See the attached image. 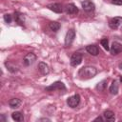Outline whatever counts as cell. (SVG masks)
Here are the masks:
<instances>
[{"instance_id": "4", "label": "cell", "mask_w": 122, "mask_h": 122, "mask_svg": "<svg viewBox=\"0 0 122 122\" xmlns=\"http://www.w3.org/2000/svg\"><path fill=\"white\" fill-rule=\"evenodd\" d=\"M80 99H81L80 95L76 93V94H74V95H72V96H71L67 99V104L70 108H72V109L76 108L80 104Z\"/></svg>"}, {"instance_id": "12", "label": "cell", "mask_w": 122, "mask_h": 122, "mask_svg": "<svg viewBox=\"0 0 122 122\" xmlns=\"http://www.w3.org/2000/svg\"><path fill=\"white\" fill-rule=\"evenodd\" d=\"M38 71H39L40 73L43 74V75H46V74H48V73L50 72L49 66H48L45 62H43V61L39 62V64H38Z\"/></svg>"}, {"instance_id": "21", "label": "cell", "mask_w": 122, "mask_h": 122, "mask_svg": "<svg viewBox=\"0 0 122 122\" xmlns=\"http://www.w3.org/2000/svg\"><path fill=\"white\" fill-rule=\"evenodd\" d=\"M100 44H101V46H102L106 51H110V47H109V40H108V38H106V37L102 38V39L100 40Z\"/></svg>"}, {"instance_id": "8", "label": "cell", "mask_w": 122, "mask_h": 122, "mask_svg": "<svg viewBox=\"0 0 122 122\" xmlns=\"http://www.w3.org/2000/svg\"><path fill=\"white\" fill-rule=\"evenodd\" d=\"M110 51L112 55H117L118 53H120L122 51V44L119 42H112L111 48H110Z\"/></svg>"}, {"instance_id": "5", "label": "cell", "mask_w": 122, "mask_h": 122, "mask_svg": "<svg viewBox=\"0 0 122 122\" xmlns=\"http://www.w3.org/2000/svg\"><path fill=\"white\" fill-rule=\"evenodd\" d=\"M74 38H75V30L73 29L69 30L65 37V47H70L72 44Z\"/></svg>"}, {"instance_id": "22", "label": "cell", "mask_w": 122, "mask_h": 122, "mask_svg": "<svg viewBox=\"0 0 122 122\" xmlns=\"http://www.w3.org/2000/svg\"><path fill=\"white\" fill-rule=\"evenodd\" d=\"M5 66H6V67L8 68V70H9L10 72H12V73H13V72H16V71H18L17 67H14V66H12V65H11L10 62H6V63H5Z\"/></svg>"}, {"instance_id": "15", "label": "cell", "mask_w": 122, "mask_h": 122, "mask_svg": "<svg viewBox=\"0 0 122 122\" xmlns=\"http://www.w3.org/2000/svg\"><path fill=\"white\" fill-rule=\"evenodd\" d=\"M118 90H119V84H118V81H117V80H113V81L112 82V85L110 86L109 91H110V92H111L112 94L115 95V94L118 93Z\"/></svg>"}, {"instance_id": "25", "label": "cell", "mask_w": 122, "mask_h": 122, "mask_svg": "<svg viewBox=\"0 0 122 122\" xmlns=\"http://www.w3.org/2000/svg\"><path fill=\"white\" fill-rule=\"evenodd\" d=\"M94 121H105V118H103V117H101V116H98V117H96V118L94 119Z\"/></svg>"}, {"instance_id": "10", "label": "cell", "mask_w": 122, "mask_h": 122, "mask_svg": "<svg viewBox=\"0 0 122 122\" xmlns=\"http://www.w3.org/2000/svg\"><path fill=\"white\" fill-rule=\"evenodd\" d=\"M47 8L49 10H52L53 12H56V13H61L63 11V6L60 3H51V4H49V5H47Z\"/></svg>"}, {"instance_id": "16", "label": "cell", "mask_w": 122, "mask_h": 122, "mask_svg": "<svg viewBox=\"0 0 122 122\" xmlns=\"http://www.w3.org/2000/svg\"><path fill=\"white\" fill-rule=\"evenodd\" d=\"M21 103H22V101L19 98H11L9 101V106L11 109H17L21 106Z\"/></svg>"}, {"instance_id": "24", "label": "cell", "mask_w": 122, "mask_h": 122, "mask_svg": "<svg viewBox=\"0 0 122 122\" xmlns=\"http://www.w3.org/2000/svg\"><path fill=\"white\" fill-rule=\"evenodd\" d=\"M111 2L113 5H117V6H121L122 5V0H111Z\"/></svg>"}, {"instance_id": "18", "label": "cell", "mask_w": 122, "mask_h": 122, "mask_svg": "<svg viewBox=\"0 0 122 122\" xmlns=\"http://www.w3.org/2000/svg\"><path fill=\"white\" fill-rule=\"evenodd\" d=\"M11 118L14 120V121H17V122H22L24 121V115L21 112H14L11 113Z\"/></svg>"}, {"instance_id": "9", "label": "cell", "mask_w": 122, "mask_h": 122, "mask_svg": "<svg viewBox=\"0 0 122 122\" xmlns=\"http://www.w3.org/2000/svg\"><path fill=\"white\" fill-rule=\"evenodd\" d=\"M81 5H82L83 10H84L85 11H87V12L93 11L94 9H95L94 3H93L92 1H91V0H84V1L81 3Z\"/></svg>"}, {"instance_id": "14", "label": "cell", "mask_w": 122, "mask_h": 122, "mask_svg": "<svg viewBox=\"0 0 122 122\" xmlns=\"http://www.w3.org/2000/svg\"><path fill=\"white\" fill-rule=\"evenodd\" d=\"M86 51H87L90 54H92V55H93V56H96V55H98V53H99V49H98V47H97L96 45H88V46L86 47Z\"/></svg>"}, {"instance_id": "27", "label": "cell", "mask_w": 122, "mask_h": 122, "mask_svg": "<svg viewBox=\"0 0 122 122\" xmlns=\"http://www.w3.org/2000/svg\"><path fill=\"white\" fill-rule=\"evenodd\" d=\"M38 121H51V119L47 118V117H44V118H39Z\"/></svg>"}, {"instance_id": "17", "label": "cell", "mask_w": 122, "mask_h": 122, "mask_svg": "<svg viewBox=\"0 0 122 122\" xmlns=\"http://www.w3.org/2000/svg\"><path fill=\"white\" fill-rule=\"evenodd\" d=\"M103 117L105 118V120H108V121H114L115 119V115H114V112H112V111H105L103 112Z\"/></svg>"}, {"instance_id": "28", "label": "cell", "mask_w": 122, "mask_h": 122, "mask_svg": "<svg viewBox=\"0 0 122 122\" xmlns=\"http://www.w3.org/2000/svg\"><path fill=\"white\" fill-rule=\"evenodd\" d=\"M118 67H119V69H121V70H122V63H120V64L118 65Z\"/></svg>"}, {"instance_id": "11", "label": "cell", "mask_w": 122, "mask_h": 122, "mask_svg": "<svg viewBox=\"0 0 122 122\" xmlns=\"http://www.w3.org/2000/svg\"><path fill=\"white\" fill-rule=\"evenodd\" d=\"M65 11H66L67 14H76V13L78 12V8H77L74 4L71 3V4L66 5V7H65Z\"/></svg>"}, {"instance_id": "26", "label": "cell", "mask_w": 122, "mask_h": 122, "mask_svg": "<svg viewBox=\"0 0 122 122\" xmlns=\"http://www.w3.org/2000/svg\"><path fill=\"white\" fill-rule=\"evenodd\" d=\"M0 121H3V122H6V121H7V119H6V117H5V114H1Z\"/></svg>"}, {"instance_id": "13", "label": "cell", "mask_w": 122, "mask_h": 122, "mask_svg": "<svg viewBox=\"0 0 122 122\" xmlns=\"http://www.w3.org/2000/svg\"><path fill=\"white\" fill-rule=\"evenodd\" d=\"M14 21L20 25V26H23L24 23H25V16L23 13L19 12V11H15L14 12Z\"/></svg>"}, {"instance_id": "6", "label": "cell", "mask_w": 122, "mask_h": 122, "mask_svg": "<svg viewBox=\"0 0 122 122\" xmlns=\"http://www.w3.org/2000/svg\"><path fill=\"white\" fill-rule=\"evenodd\" d=\"M82 59H83V56L80 52H74L71 57V61H70L71 66H72V67L78 66L82 62Z\"/></svg>"}, {"instance_id": "20", "label": "cell", "mask_w": 122, "mask_h": 122, "mask_svg": "<svg viewBox=\"0 0 122 122\" xmlns=\"http://www.w3.org/2000/svg\"><path fill=\"white\" fill-rule=\"evenodd\" d=\"M107 83H108V80H102V81H100V82L96 85L95 89H96L97 91H99V92H103V91H105V89L107 88Z\"/></svg>"}, {"instance_id": "3", "label": "cell", "mask_w": 122, "mask_h": 122, "mask_svg": "<svg viewBox=\"0 0 122 122\" xmlns=\"http://www.w3.org/2000/svg\"><path fill=\"white\" fill-rule=\"evenodd\" d=\"M36 59H37V56L33 52H29V53H27L24 56V58H23V64H24V66L29 67V66L32 65L36 61Z\"/></svg>"}, {"instance_id": "1", "label": "cell", "mask_w": 122, "mask_h": 122, "mask_svg": "<svg viewBox=\"0 0 122 122\" xmlns=\"http://www.w3.org/2000/svg\"><path fill=\"white\" fill-rule=\"evenodd\" d=\"M97 73V69L92 66H84L78 71V76L80 79H91L93 78Z\"/></svg>"}, {"instance_id": "7", "label": "cell", "mask_w": 122, "mask_h": 122, "mask_svg": "<svg viewBox=\"0 0 122 122\" xmlns=\"http://www.w3.org/2000/svg\"><path fill=\"white\" fill-rule=\"evenodd\" d=\"M122 24V17L121 16H116V17H112L110 19L109 21V27L112 30H116L118 29V27Z\"/></svg>"}, {"instance_id": "23", "label": "cell", "mask_w": 122, "mask_h": 122, "mask_svg": "<svg viewBox=\"0 0 122 122\" xmlns=\"http://www.w3.org/2000/svg\"><path fill=\"white\" fill-rule=\"evenodd\" d=\"M4 21H5L6 23H8V24L11 23V21H12V16H11V14L6 13V14L4 15Z\"/></svg>"}, {"instance_id": "29", "label": "cell", "mask_w": 122, "mask_h": 122, "mask_svg": "<svg viewBox=\"0 0 122 122\" xmlns=\"http://www.w3.org/2000/svg\"><path fill=\"white\" fill-rule=\"evenodd\" d=\"M120 81L122 82V76H120Z\"/></svg>"}, {"instance_id": "19", "label": "cell", "mask_w": 122, "mask_h": 122, "mask_svg": "<svg viewBox=\"0 0 122 122\" xmlns=\"http://www.w3.org/2000/svg\"><path fill=\"white\" fill-rule=\"evenodd\" d=\"M60 27H61L60 23H58V22H56V21H51V22H50V24H49L50 30H51V31H53V32L58 31L59 29H60Z\"/></svg>"}, {"instance_id": "2", "label": "cell", "mask_w": 122, "mask_h": 122, "mask_svg": "<svg viewBox=\"0 0 122 122\" xmlns=\"http://www.w3.org/2000/svg\"><path fill=\"white\" fill-rule=\"evenodd\" d=\"M46 92H55V91H59L60 93H65L67 92V88L65 86V84L61 81H56L54 83H52L51 86H48L45 88Z\"/></svg>"}]
</instances>
